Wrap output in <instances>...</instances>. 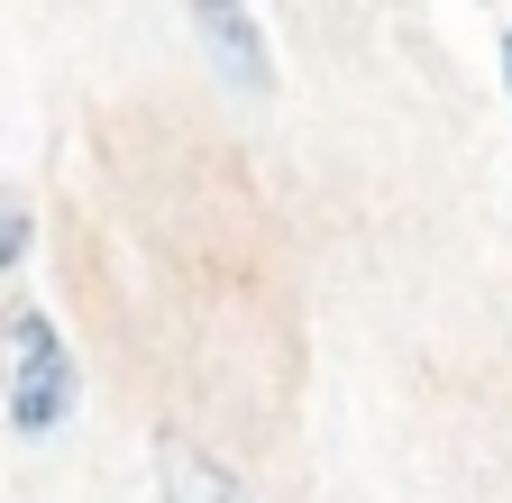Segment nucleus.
I'll return each mask as SVG.
<instances>
[{"mask_svg":"<svg viewBox=\"0 0 512 503\" xmlns=\"http://www.w3.org/2000/svg\"><path fill=\"white\" fill-rule=\"evenodd\" d=\"M74 394H83V375H74L64 330L37 302H19L10 321H0V403H10V430L19 439H55L74 421Z\"/></svg>","mask_w":512,"mask_h":503,"instance_id":"1","label":"nucleus"},{"mask_svg":"<svg viewBox=\"0 0 512 503\" xmlns=\"http://www.w3.org/2000/svg\"><path fill=\"white\" fill-rule=\"evenodd\" d=\"M183 10H192L202 55L220 65V83H229L238 101H266V92H275V46H266V28H256L247 0H183Z\"/></svg>","mask_w":512,"mask_h":503,"instance_id":"2","label":"nucleus"},{"mask_svg":"<svg viewBox=\"0 0 512 503\" xmlns=\"http://www.w3.org/2000/svg\"><path fill=\"white\" fill-rule=\"evenodd\" d=\"M28 247H37V211H28L19 193H0V275L28 266Z\"/></svg>","mask_w":512,"mask_h":503,"instance_id":"3","label":"nucleus"},{"mask_svg":"<svg viewBox=\"0 0 512 503\" xmlns=\"http://www.w3.org/2000/svg\"><path fill=\"white\" fill-rule=\"evenodd\" d=\"M503 92H512V28H503Z\"/></svg>","mask_w":512,"mask_h":503,"instance_id":"4","label":"nucleus"}]
</instances>
